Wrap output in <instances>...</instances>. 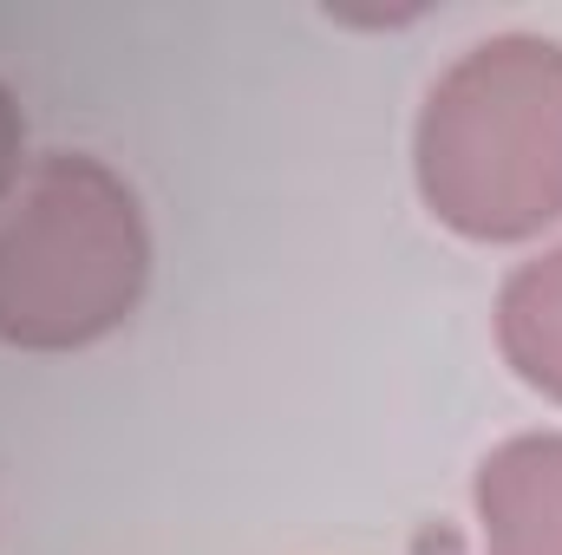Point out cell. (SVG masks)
Segmentation results:
<instances>
[{"instance_id":"cell-1","label":"cell","mask_w":562,"mask_h":555,"mask_svg":"<svg viewBox=\"0 0 562 555\" xmlns=\"http://www.w3.org/2000/svg\"><path fill=\"white\" fill-rule=\"evenodd\" d=\"M413 190L425 216L477 249L562 229V39L510 26L471 39L419 99Z\"/></svg>"},{"instance_id":"cell-2","label":"cell","mask_w":562,"mask_h":555,"mask_svg":"<svg viewBox=\"0 0 562 555\" xmlns=\"http://www.w3.org/2000/svg\"><path fill=\"white\" fill-rule=\"evenodd\" d=\"M157 269L144 196L99 150H40L0 203V347L86 353L138 320Z\"/></svg>"},{"instance_id":"cell-3","label":"cell","mask_w":562,"mask_h":555,"mask_svg":"<svg viewBox=\"0 0 562 555\" xmlns=\"http://www.w3.org/2000/svg\"><path fill=\"white\" fill-rule=\"evenodd\" d=\"M477 555H562V431H510L471 471Z\"/></svg>"},{"instance_id":"cell-4","label":"cell","mask_w":562,"mask_h":555,"mask_svg":"<svg viewBox=\"0 0 562 555\" xmlns=\"http://www.w3.org/2000/svg\"><path fill=\"white\" fill-rule=\"evenodd\" d=\"M491 340L517 386L562 406V236L530 249L504 275L497 307H491Z\"/></svg>"},{"instance_id":"cell-5","label":"cell","mask_w":562,"mask_h":555,"mask_svg":"<svg viewBox=\"0 0 562 555\" xmlns=\"http://www.w3.org/2000/svg\"><path fill=\"white\" fill-rule=\"evenodd\" d=\"M26 170H33V157H26V112H20L13 86L0 79V203L20 190Z\"/></svg>"}]
</instances>
